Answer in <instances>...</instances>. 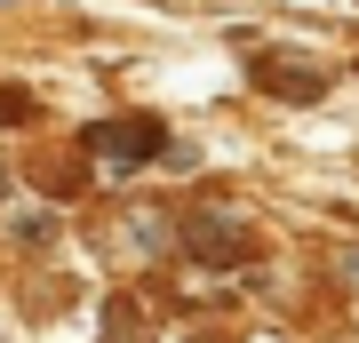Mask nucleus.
Segmentation results:
<instances>
[{"instance_id": "obj_2", "label": "nucleus", "mask_w": 359, "mask_h": 343, "mask_svg": "<svg viewBox=\"0 0 359 343\" xmlns=\"http://www.w3.org/2000/svg\"><path fill=\"white\" fill-rule=\"evenodd\" d=\"M192 248H208V255H248V240H231V231H192Z\"/></svg>"}, {"instance_id": "obj_1", "label": "nucleus", "mask_w": 359, "mask_h": 343, "mask_svg": "<svg viewBox=\"0 0 359 343\" xmlns=\"http://www.w3.org/2000/svg\"><path fill=\"white\" fill-rule=\"evenodd\" d=\"M152 144H160V128H152V120H96V128H88V152H104L112 168H136Z\"/></svg>"}]
</instances>
